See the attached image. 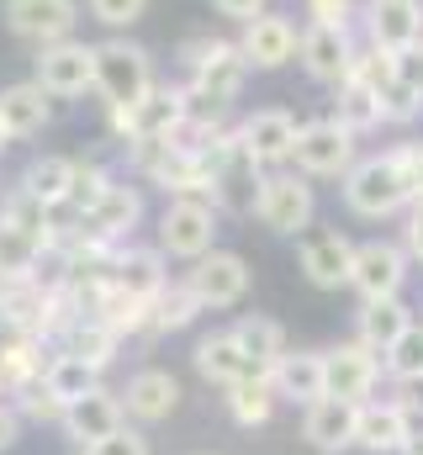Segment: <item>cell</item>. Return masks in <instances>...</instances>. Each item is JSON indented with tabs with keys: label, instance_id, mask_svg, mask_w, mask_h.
I'll return each mask as SVG.
<instances>
[{
	"label": "cell",
	"instance_id": "1",
	"mask_svg": "<svg viewBox=\"0 0 423 455\" xmlns=\"http://www.w3.org/2000/svg\"><path fill=\"white\" fill-rule=\"evenodd\" d=\"M344 196H349V207H355L360 218H387V212H397V207L413 196V175H408L403 154L371 159V164H360V170L349 175Z\"/></svg>",
	"mask_w": 423,
	"mask_h": 455
},
{
	"label": "cell",
	"instance_id": "2",
	"mask_svg": "<svg viewBox=\"0 0 423 455\" xmlns=\"http://www.w3.org/2000/svg\"><path fill=\"white\" fill-rule=\"evenodd\" d=\"M96 91L106 96V107H111V112H127L132 101H143V96L154 91L143 48L101 43V48H96Z\"/></svg>",
	"mask_w": 423,
	"mask_h": 455
},
{
	"label": "cell",
	"instance_id": "3",
	"mask_svg": "<svg viewBox=\"0 0 423 455\" xmlns=\"http://www.w3.org/2000/svg\"><path fill=\"white\" fill-rule=\"evenodd\" d=\"M191 53H202V59H191L196 64V96L212 101V107H227L243 91L249 59L238 48H227V43H191Z\"/></svg>",
	"mask_w": 423,
	"mask_h": 455
},
{
	"label": "cell",
	"instance_id": "4",
	"mask_svg": "<svg viewBox=\"0 0 423 455\" xmlns=\"http://www.w3.org/2000/svg\"><path fill=\"white\" fill-rule=\"evenodd\" d=\"M259 223L275 228V233H302L313 223V186H302L297 175H275V180H259V202H254Z\"/></svg>",
	"mask_w": 423,
	"mask_h": 455
},
{
	"label": "cell",
	"instance_id": "5",
	"mask_svg": "<svg viewBox=\"0 0 423 455\" xmlns=\"http://www.w3.org/2000/svg\"><path fill=\"white\" fill-rule=\"evenodd\" d=\"M212 207L207 202H191V196H180V202H170V212H164V223H159V243L170 249V254H180V259H202L212 249Z\"/></svg>",
	"mask_w": 423,
	"mask_h": 455
},
{
	"label": "cell",
	"instance_id": "6",
	"mask_svg": "<svg viewBox=\"0 0 423 455\" xmlns=\"http://www.w3.org/2000/svg\"><path fill=\"white\" fill-rule=\"evenodd\" d=\"M37 85L53 96H75L85 85H96V48L85 43H53L37 59Z\"/></svg>",
	"mask_w": 423,
	"mask_h": 455
},
{
	"label": "cell",
	"instance_id": "7",
	"mask_svg": "<svg viewBox=\"0 0 423 455\" xmlns=\"http://www.w3.org/2000/svg\"><path fill=\"white\" fill-rule=\"evenodd\" d=\"M323 376H328V397L360 408L371 397V387H376V355L365 344H344V349L323 355Z\"/></svg>",
	"mask_w": 423,
	"mask_h": 455
},
{
	"label": "cell",
	"instance_id": "8",
	"mask_svg": "<svg viewBox=\"0 0 423 455\" xmlns=\"http://www.w3.org/2000/svg\"><path fill=\"white\" fill-rule=\"evenodd\" d=\"M180 122H186V96H175V91H148L143 101H132L127 112H116V127H122L132 143H143V138H170Z\"/></svg>",
	"mask_w": 423,
	"mask_h": 455
},
{
	"label": "cell",
	"instance_id": "9",
	"mask_svg": "<svg viewBox=\"0 0 423 455\" xmlns=\"http://www.w3.org/2000/svg\"><path fill=\"white\" fill-rule=\"evenodd\" d=\"M349 127L344 122H313V127H302L297 132V164L307 170V175H339L344 164H349Z\"/></svg>",
	"mask_w": 423,
	"mask_h": 455
},
{
	"label": "cell",
	"instance_id": "10",
	"mask_svg": "<svg viewBox=\"0 0 423 455\" xmlns=\"http://www.w3.org/2000/svg\"><path fill=\"white\" fill-rule=\"evenodd\" d=\"M191 291H196L202 307H233L249 291V265L238 254H207L191 270Z\"/></svg>",
	"mask_w": 423,
	"mask_h": 455
},
{
	"label": "cell",
	"instance_id": "11",
	"mask_svg": "<svg viewBox=\"0 0 423 455\" xmlns=\"http://www.w3.org/2000/svg\"><path fill=\"white\" fill-rule=\"evenodd\" d=\"M349 281H355V291L365 302L397 297V286H403V249H392V243H360L355 265H349Z\"/></svg>",
	"mask_w": 423,
	"mask_h": 455
},
{
	"label": "cell",
	"instance_id": "12",
	"mask_svg": "<svg viewBox=\"0 0 423 455\" xmlns=\"http://www.w3.org/2000/svg\"><path fill=\"white\" fill-rule=\"evenodd\" d=\"M11 32L32 43H64L75 27V0H11L5 5Z\"/></svg>",
	"mask_w": 423,
	"mask_h": 455
},
{
	"label": "cell",
	"instance_id": "13",
	"mask_svg": "<svg viewBox=\"0 0 423 455\" xmlns=\"http://www.w3.org/2000/svg\"><path fill=\"white\" fill-rule=\"evenodd\" d=\"M423 32V5L419 0H371V37L387 53L413 48Z\"/></svg>",
	"mask_w": 423,
	"mask_h": 455
},
{
	"label": "cell",
	"instance_id": "14",
	"mask_svg": "<svg viewBox=\"0 0 423 455\" xmlns=\"http://www.w3.org/2000/svg\"><path fill=\"white\" fill-rule=\"evenodd\" d=\"M238 53H243L254 69H281V64L297 53V32H291L286 16H254L249 32H243V43H238Z\"/></svg>",
	"mask_w": 423,
	"mask_h": 455
},
{
	"label": "cell",
	"instance_id": "15",
	"mask_svg": "<svg viewBox=\"0 0 423 455\" xmlns=\"http://www.w3.org/2000/svg\"><path fill=\"white\" fill-rule=\"evenodd\" d=\"M238 143L249 148V159H254V164L291 159V148H297V122H291L286 112H254L249 122H243Z\"/></svg>",
	"mask_w": 423,
	"mask_h": 455
},
{
	"label": "cell",
	"instance_id": "16",
	"mask_svg": "<svg viewBox=\"0 0 423 455\" xmlns=\"http://www.w3.org/2000/svg\"><path fill=\"white\" fill-rule=\"evenodd\" d=\"M64 429L80 440V445H96V440H106V435H116L122 429V403L111 397V392H85L80 403H69L64 408Z\"/></svg>",
	"mask_w": 423,
	"mask_h": 455
},
{
	"label": "cell",
	"instance_id": "17",
	"mask_svg": "<svg viewBox=\"0 0 423 455\" xmlns=\"http://www.w3.org/2000/svg\"><path fill=\"white\" fill-rule=\"evenodd\" d=\"M403 440H408V408H397V403H360L355 445L387 455V451H403Z\"/></svg>",
	"mask_w": 423,
	"mask_h": 455
},
{
	"label": "cell",
	"instance_id": "18",
	"mask_svg": "<svg viewBox=\"0 0 423 455\" xmlns=\"http://www.w3.org/2000/svg\"><path fill=\"white\" fill-rule=\"evenodd\" d=\"M355 424H360V408L355 403H339V397H317L307 408V440L317 451H344L355 445Z\"/></svg>",
	"mask_w": 423,
	"mask_h": 455
},
{
	"label": "cell",
	"instance_id": "19",
	"mask_svg": "<svg viewBox=\"0 0 423 455\" xmlns=\"http://www.w3.org/2000/svg\"><path fill=\"white\" fill-rule=\"evenodd\" d=\"M349 265H355V249L339 238V233H307L302 243V270L313 275L317 286H344L349 281Z\"/></svg>",
	"mask_w": 423,
	"mask_h": 455
},
{
	"label": "cell",
	"instance_id": "20",
	"mask_svg": "<svg viewBox=\"0 0 423 455\" xmlns=\"http://www.w3.org/2000/svg\"><path fill=\"white\" fill-rule=\"evenodd\" d=\"M302 59H307V75L313 80H349V43H344V27H313L302 37Z\"/></svg>",
	"mask_w": 423,
	"mask_h": 455
},
{
	"label": "cell",
	"instance_id": "21",
	"mask_svg": "<svg viewBox=\"0 0 423 455\" xmlns=\"http://www.w3.org/2000/svg\"><path fill=\"white\" fill-rule=\"evenodd\" d=\"M127 413H138V419H170L175 413V403H180V387H175V376L170 371H138L132 381H127Z\"/></svg>",
	"mask_w": 423,
	"mask_h": 455
},
{
	"label": "cell",
	"instance_id": "22",
	"mask_svg": "<svg viewBox=\"0 0 423 455\" xmlns=\"http://www.w3.org/2000/svg\"><path fill=\"white\" fill-rule=\"evenodd\" d=\"M196 371H202L207 381H217V387H238V381L259 376V371L249 365V355L233 344V334H212V339H202V349H196Z\"/></svg>",
	"mask_w": 423,
	"mask_h": 455
},
{
	"label": "cell",
	"instance_id": "23",
	"mask_svg": "<svg viewBox=\"0 0 423 455\" xmlns=\"http://www.w3.org/2000/svg\"><path fill=\"white\" fill-rule=\"evenodd\" d=\"M275 387H281V397H297V403H307L313 408L317 397H328V376H323V355H281L275 360Z\"/></svg>",
	"mask_w": 423,
	"mask_h": 455
},
{
	"label": "cell",
	"instance_id": "24",
	"mask_svg": "<svg viewBox=\"0 0 423 455\" xmlns=\"http://www.w3.org/2000/svg\"><path fill=\"white\" fill-rule=\"evenodd\" d=\"M48 122V101H43V85H11L0 91V127L11 138H27Z\"/></svg>",
	"mask_w": 423,
	"mask_h": 455
},
{
	"label": "cell",
	"instance_id": "25",
	"mask_svg": "<svg viewBox=\"0 0 423 455\" xmlns=\"http://www.w3.org/2000/svg\"><path fill=\"white\" fill-rule=\"evenodd\" d=\"M403 329H408V307L397 297L365 302V313H360V344L365 349H392V344L403 339Z\"/></svg>",
	"mask_w": 423,
	"mask_h": 455
},
{
	"label": "cell",
	"instance_id": "26",
	"mask_svg": "<svg viewBox=\"0 0 423 455\" xmlns=\"http://www.w3.org/2000/svg\"><path fill=\"white\" fill-rule=\"evenodd\" d=\"M80 223L91 228L96 238H116L122 228H132V223H138V196H132L127 186H106V191H101V202H96V207H91V212H85Z\"/></svg>",
	"mask_w": 423,
	"mask_h": 455
},
{
	"label": "cell",
	"instance_id": "27",
	"mask_svg": "<svg viewBox=\"0 0 423 455\" xmlns=\"http://www.w3.org/2000/svg\"><path fill=\"white\" fill-rule=\"evenodd\" d=\"M233 344L249 355V365L265 376V371H275V360L286 355V344H281V329L270 323V318H243L238 329H233Z\"/></svg>",
	"mask_w": 423,
	"mask_h": 455
},
{
	"label": "cell",
	"instance_id": "28",
	"mask_svg": "<svg viewBox=\"0 0 423 455\" xmlns=\"http://www.w3.org/2000/svg\"><path fill=\"white\" fill-rule=\"evenodd\" d=\"M37 249H43V233H27V228L0 218V286L27 281V270L37 265Z\"/></svg>",
	"mask_w": 423,
	"mask_h": 455
},
{
	"label": "cell",
	"instance_id": "29",
	"mask_svg": "<svg viewBox=\"0 0 423 455\" xmlns=\"http://www.w3.org/2000/svg\"><path fill=\"white\" fill-rule=\"evenodd\" d=\"M69 186H75V164L69 159H37L32 170H27V180H21V191L27 196H37L43 207H53V202H69Z\"/></svg>",
	"mask_w": 423,
	"mask_h": 455
},
{
	"label": "cell",
	"instance_id": "30",
	"mask_svg": "<svg viewBox=\"0 0 423 455\" xmlns=\"http://www.w3.org/2000/svg\"><path fill=\"white\" fill-rule=\"evenodd\" d=\"M43 387H48V397L53 403H80L85 392H96V365H85V360H75V355H64V360H53L48 365V376H43Z\"/></svg>",
	"mask_w": 423,
	"mask_h": 455
},
{
	"label": "cell",
	"instance_id": "31",
	"mask_svg": "<svg viewBox=\"0 0 423 455\" xmlns=\"http://www.w3.org/2000/svg\"><path fill=\"white\" fill-rule=\"evenodd\" d=\"M111 270H116L111 286H122L127 297H143V302H148V297L164 291V281H159V259H154V254H122Z\"/></svg>",
	"mask_w": 423,
	"mask_h": 455
},
{
	"label": "cell",
	"instance_id": "32",
	"mask_svg": "<svg viewBox=\"0 0 423 455\" xmlns=\"http://www.w3.org/2000/svg\"><path fill=\"white\" fill-rule=\"evenodd\" d=\"M233 397H227V408H233V419L238 424H265L270 419V408H275V397H270V381L265 376H249V381H238V387H227Z\"/></svg>",
	"mask_w": 423,
	"mask_h": 455
},
{
	"label": "cell",
	"instance_id": "33",
	"mask_svg": "<svg viewBox=\"0 0 423 455\" xmlns=\"http://www.w3.org/2000/svg\"><path fill=\"white\" fill-rule=\"evenodd\" d=\"M111 344H116V334H111V329H106V323H96V318H91V323H80V329H75V334H69V355H75V360H85V365H96V371H101L106 360H111Z\"/></svg>",
	"mask_w": 423,
	"mask_h": 455
},
{
	"label": "cell",
	"instance_id": "34",
	"mask_svg": "<svg viewBox=\"0 0 423 455\" xmlns=\"http://www.w3.org/2000/svg\"><path fill=\"white\" fill-rule=\"evenodd\" d=\"M339 122L355 132V127H371V122H381V101H376V91L371 85H360V80H349L344 85V101H339Z\"/></svg>",
	"mask_w": 423,
	"mask_h": 455
},
{
	"label": "cell",
	"instance_id": "35",
	"mask_svg": "<svg viewBox=\"0 0 423 455\" xmlns=\"http://www.w3.org/2000/svg\"><path fill=\"white\" fill-rule=\"evenodd\" d=\"M376 101H381V116H392V122H408V116L423 112V91H413L403 75H392V80L376 91Z\"/></svg>",
	"mask_w": 423,
	"mask_h": 455
},
{
	"label": "cell",
	"instance_id": "36",
	"mask_svg": "<svg viewBox=\"0 0 423 455\" xmlns=\"http://www.w3.org/2000/svg\"><path fill=\"white\" fill-rule=\"evenodd\" d=\"M387 360H392V371H397L403 381H419V376H423V329H419V323H408V329H403V339L387 349Z\"/></svg>",
	"mask_w": 423,
	"mask_h": 455
},
{
	"label": "cell",
	"instance_id": "37",
	"mask_svg": "<svg viewBox=\"0 0 423 455\" xmlns=\"http://www.w3.org/2000/svg\"><path fill=\"white\" fill-rule=\"evenodd\" d=\"M85 455H148V440L132 435V429H116V435L96 440V445H85Z\"/></svg>",
	"mask_w": 423,
	"mask_h": 455
},
{
	"label": "cell",
	"instance_id": "38",
	"mask_svg": "<svg viewBox=\"0 0 423 455\" xmlns=\"http://www.w3.org/2000/svg\"><path fill=\"white\" fill-rule=\"evenodd\" d=\"M143 5H148V0H91L96 21H106V27H127V21H138Z\"/></svg>",
	"mask_w": 423,
	"mask_h": 455
},
{
	"label": "cell",
	"instance_id": "39",
	"mask_svg": "<svg viewBox=\"0 0 423 455\" xmlns=\"http://www.w3.org/2000/svg\"><path fill=\"white\" fill-rule=\"evenodd\" d=\"M397 75L413 85V91H423V53H413V48H403L397 53Z\"/></svg>",
	"mask_w": 423,
	"mask_h": 455
},
{
	"label": "cell",
	"instance_id": "40",
	"mask_svg": "<svg viewBox=\"0 0 423 455\" xmlns=\"http://www.w3.org/2000/svg\"><path fill=\"white\" fill-rule=\"evenodd\" d=\"M212 5H217L222 16H238V21H254V16H265V11H259L265 0H212Z\"/></svg>",
	"mask_w": 423,
	"mask_h": 455
},
{
	"label": "cell",
	"instance_id": "41",
	"mask_svg": "<svg viewBox=\"0 0 423 455\" xmlns=\"http://www.w3.org/2000/svg\"><path fill=\"white\" fill-rule=\"evenodd\" d=\"M317 27H344V0H313Z\"/></svg>",
	"mask_w": 423,
	"mask_h": 455
},
{
	"label": "cell",
	"instance_id": "42",
	"mask_svg": "<svg viewBox=\"0 0 423 455\" xmlns=\"http://www.w3.org/2000/svg\"><path fill=\"white\" fill-rule=\"evenodd\" d=\"M11 440H16V413H11V408H0V451H5Z\"/></svg>",
	"mask_w": 423,
	"mask_h": 455
},
{
	"label": "cell",
	"instance_id": "43",
	"mask_svg": "<svg viewBox=\"0 0 423 455\" xmlns=\"http://www.w3.org/2000/svg\"><path fill=\"white\" fill-rule=\"evenodd\" d=\"M408 249L423 254V212H413V223H408Z\"/></svg>",
	"mask_w": 423,
	"mask_h": 455
},
{
	"label": "cell",
	"instance_id": "44",
	"mask_svg": "<svg viewBox=\"0 0 423 455\" xmlns=\"http://www.w3.org/2000/svg\"><path fill=\"white\" fill-rule=\"evenodd\" d=\"M403 455H423V429H408V440H403Z\"/></svg>",
	"mask_w": 423,
	"mask_h": 455
},
{
	"label": "cell",
	"instance_id": "45",
	"mask_svg": "<svg viewBox=\"0 0 423 455\" xmlns=\"http://www.w3.org/2000/svg\"><path fill=\"white\" fill-rule=\"evenodd\" d=\"M5 138H11V132H5V127H0V148H5Z\"/></svg>",
	"mask_w": 423,
	"mask_h": 455
}]
</instances>
